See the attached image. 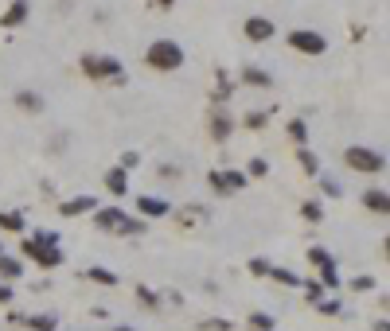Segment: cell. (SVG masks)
<instances>
[{
  "instance_id": "cell-1",
  "label": "cell",
  "mask_w": 390,
  "mask_h": 331,
  "mask_svg": "<svg viewBox=\"0 0 390 331\" xmlns=\"http://www.w3.org/2000/svg\"><path fill=\"white\" fill-rule=\"evenodd\" d=\"M24 258L36 261L39 269H59L62 265V249H59V234H47V230H39L24 242Z\"/></svg>"
},
{
  "instance_id": "cell-2",
  "label": "cell",
  "mask_w": 390,
  "mask_h": 331,
  "mask_svg": "<svg viewBox=\"0 0 390 331\" xmlns=\"http://www.w3.org/2000/svg\"><path fill=\"white\" fill-rule=\"evenodd\" d=\"M145 62L152 67V71H160V74H172V71H180L183 62H187V55H183V47L176 43V39H157V43H148Z\"/></svg>"
},
{
  "instance_id": "cell-3",
  "label": "cell",
  "mask_w": 390,
  "mask_h": 331,
  "mask_svg": "<svg viewBox=\"0 0 390 331\" xmlns=\"http://www.w3.org/2000/svg\"><path fill=\"white\" fill-rule=\"evenodd\" d=\"M82 74L94 82H125V67L113 55H82Z\"/></svg>"
},
{
  "instance_id": "cell-4",
  "label": "cell",
  "mask_w": 390,
  "mask_h": 331,
  "mask_svg": "<svg viewBox=\"0 0 390 331\" xmlns=\"http://www.w3.org/2000/svg\"><path fill=\"white\" fill-rule=\"evenodd\" d=\"M343 164L352 172H363V176H378V172H387V156L375 148H363V144H352V148H343Z\"/></svg>"
},
{
  "instance_id": "cell-5",
  "label": "cell",
  "mask_w": 390,
  "mask_h": 331,
  "mask_svg": "<svg viewBox=\"0 0 390 331\" xmlns=\"http://www.w3.org/2000/svg\"><path fill=\"white\" fill-rule=\"evenodd\" d=\"M207 183H211L215 195H234V191L250 187L246 172H234V168H215V172H207Z\"/></svg>"
},
{
  "instance_id": "cell-6",
  "label": "cell",
  "mask_w": 390,
  "mask_h": 331,
  "mask_svg": "<svg viewBox=\"0 0 390 331\" xmlns=\"http://www.w3.org/2000/svg\"><path fill=\"white\" fill-rule=\"evenodd\" d=\"M285 39H289V47L301 51V55H324V51H328V39L320 36V32H312V27H292Z\"/></svg>"
},
{
  "instance_id": "cell-7",
  "label": "cell",
  "mask_w": 390,
  "mask_h": 331,
  "mask_svg": "<svg viewBox=\"0 0 390 331\" xmlns=\"http://www.w3.org/2000/svg\"><path fill=\"white\" fill-rule=\"evenodd\" d=\"M242 32H246V39H250V43H269L277 27H273V20H269V16H246Z\"/></svg>"
},
{
  "instance_id": "cell-8",
  "label": "cell",
  "mask_w": 390,
  "mask_h": 331,
  "mask_svg": "<svg viewBox=\"0 0 390 331\" xmlns=\"http://www.w3.org/2000/svg\"><path fill=\"white\" fill-rule=\"evenodd\" d=\"M98 211V199L94 195H74V199L59 203V214L62 218H78V214H94Z\"/></svg>"
},
{
  "instance_id": "cell-9",
  "label": "cell",
  "mask_w": 390,
  "mask_h": 331,
  "mask_svg": "<svg viewBox=\"0 0 390 331\" xmlns=\"http://www.w3.org/2000/svg\"><path fill=\"white\" fill-rule=\"evenodd\" d=\"M27 16H32V0H12V4H8V12L0 16V27H8V32H12V27L24 24Z\"/></svg>"
},
{
  "instance_id": "cell-10",
  "label": "cell",
  "mask_w": 390,
  "mask_h": 331,
  "mask_svg": "<svg viewBox=\"0 0 390 331\" xmlns=\"http://www.w3.org/2000/svg\"><path fill=\"white\" fill-rule=\"evenodd\" d=\"M363 207H367V211H375V214H390V195H387V187H367V191H363Z\"/></svg>"
},
{
  "instance_id": "cell-11",
  "label": "cell",
  "mask_w": 390,
  "mask_h": 331,
  "mask_svg": "<svg viewBox=\"0 0 390 331\" xmlns=\"http://www.w3.org/2000/svg\"><path fill=\"white\" fill-rule=\"evenodd\" d=\"M137 211L145 214V218H164V214H172V207L164 199H157V195H141V199H137Z\"/></svg>"
},
{
  "instance_id": "cell-12",
  "label": "cell",
  "mask_w": 390,
  "mask_h": 331,
  "mask_svg": "<svg viewBox=\"0 0 390 331\" xmlns=\"http://www.w3.org/2000/svg\"><path fill=\"white\" fill-rule=\"evenodd\" d=\"M122 218H125L122 207H106V211L98 207V211H94V226H98V230H117V222H122Z\"/></svg>"
},
{
  "instance_id": "cell-13",
  "label": "cell",
  "mask_w": 390,
  "mask_h": 331,
  "mask_svg": "<svg viewBox=\"0 0 390 331\" xmlns=\"http://www.w3.org/2000/svg\"><path fill=\"white\" fill-rule=\"evenodd\" d=\"M102 183H106V191H110V195H125V191H129V172H125V168H110Z\"/></svg>"
},
{
  "instance_id": "cell-14",
  "label": "cell",
  "mask_w": 390,
  "mask_h": 331,
  "mask_svg": "<svg viewBox=\"0 0 390 331\" xmlns=\"http://www.w3.org/2000/svg\"><path fill=\"white\" fill-rule=\"evenodd\" d=\"M211 98H215V106H222V102H231V98H234L231 74L222 71V67H219V71H215V94H211Z\"/></svg>"
},
{
  "instance_id": "cell-15",
  "label": "cell",
  "mask_w": 390,
  "mask_h": 331,
  "mask_svg": "<svg viewBox=\"0 0 390 331\" xmlns=\"http://www.w3.org/2000/svg\"><path fill=\"white\" fill-rule=\"evenodd\" d=\"M0 277L4 281H20L24 277V261L12 258V253H0Z\"/></svg>"
},
{
  "instance_id": "cell-16",
  "label": "cell",
  "mask_w": 390,
  "mask_h": 331,
  "mask_svg": "<svg viewBox=\"0 0 390 331\" xmlns=\"http://www.w3.org/2000/svg\"><path fill=\"white\" fill-rule=\"evenodd\" d=\"M242 82L246 86H257V90H269V86H273V74L262 71V67H246V71H242Z\"/></svg>"
},
{
  "instance_id": "cell-17",
  "label": "cell",
  "mask_w": 390,
  "mask_h": 331,
  "mask_svg": "<svg viewBox=\"0 0 390 331\" xmlns=\"http://www.w3.org/2000/svg\"><path fill=\"white\" fill-rule=\"evenodd\" d=\"M86 281L102 284V288H113V284H117V273L106 269V265H90V269H86Z\"/></svg>"
},
{
  "instance_id": "cell-18",
  "label": "cell",
  "mask_w": 390,
  "mask_h": 331,
  "mask_svg": "<svg viewBox=\"0 0 390 331\" xmlns=\"http://www.w3.org/2000/svg\"><path fill=\"white\" fill-rule=\"evenodd\" d=\"M16 106L24 109V113H43V98H39L36 90H20V94H16Z\"/></svg>"
},
{
  "instance_id": "cell-19",
  "label": "cell",
  "mask_w": 390,
  "mask_h": 331,
  "mask_svg": "<svg viewBox=\"0 0 390 331\" xmlns=\"http://www.w3.org/2000/svg\"><path fill=\"white\" fill-rule=\"evenodd\" d=\"M234 133V121L227 117V113H215V117H211V137H215V141H227V137H231Z\"/></svg>"
},
{
  "instance_id": "cell-20",
  "label": "cell",
  "mask_w": 390,
  "mask_h": 331,
  "mask_svg": "<svg viewBox=\"0 0 390 331\" xmlns=\"http://www.w3.org/2000/svg\"><path fill=\"white\" fill-rule=\"evenodd\" d=\"M148 230V222L145 218H129V214H125L122 222H117V230H113V234H125V238H141Z\"/></svg>"
},
{
  "instance_id": "cell-21",
  "label": "cell",
  "mask_w": 390,
  "mask_h": 331,
  "mask_svg": "<svg viewBox=\"0 0 390 331\" xmlns=\"http://www.w3.org/2000/svg\"><path fill=\"white\" fill-rule=\"evenodd\" d=\"M0 230H4V234H24V214L20 211H4L0 214Z\"/></svg>"
},
{
  "instance_id": "cell-22",
  "label": "cell",
  "mask_w": 390,
  "mask_h": 331,
  "mask_svg": "<svg viewBox=\"0 0 390 331\" xmlns=\"http://www.w3.org/2000/svg\"><path fill=\"white\" fill-rule=\"evenodd\" d=\"M20 323H27L32 331H55V328H59V316H51V312H47V316H24Z\"/></svg>"
},
{
  "instance_id": "cell-23",
  "label": "cell",
  "mask_w": 390,
  "mask_h": 331,
  "mask_svg": "<svg viewBox=\"0 0 390 331\" xmlns=\"http://www.w3.org/2000/svg\"><path fill=\"white\" fill-rule=\"evenodd\" d=\"M269 281H277L281 288H301V277H297L292 269H281V265L277 269H269Z\"/></svg>"
},
{
  "instance_id": "cell-24",
  "label": "cell",
  "mask_w": 390,
  "mask_h": 331,
  "mask_svg": "<svg viewBox=\"0 0 390 331\" xmlns=\"http://www.w3.org/2000/svg\"><path fill=\"white\" fill-rule=\"evenodd\" d=\"M246 323H250V331H273V328H277V319L269 316V312H250Z\"/></svg>"
},
{
  "instance_id": "cell-25",
  "label": "cell",
  "mask_w": 390,
  "mask_h": 331,
  "mask_svg": "<svg viewBox=\"0 0 390 331\" xmlns=\"http://www.w3.org/2000/svg\"><path fill=\"white\" fill-rule=\"evenodd\" d=\"M137 300H141L145 308H152V312H160V304H164V300H160V293H152L148 284H137Z\"/></svg>"
},
{
  "instance_id": "cell-26",
  "label": "cell",
  "mask_w": 390,
  "mask_h": 331,
  "mask_svg": "<svg viewBox=\"0 0 390 331\" xmlns=\"http://www.w3.org/2000/svg\"><path fill=\"white\" fill-rule=\"evenodd\" d=\"M285 129H289V137H292V141H297V144H301V148H305V144H308V125H305V121H301V117H292L289 125H285Z\"/></svg>"
},
{
  "instance_id": "cell-27",
  "label": "cell",
  "mask_w": 390,
  "mask_h": 331,
  "mask_svg": "<svg viewBox=\"0 0 390 331\" xmlns=\"http://www.w3.org/2000/svg\"><path fill=\"white\" fill-rule=\"evenodd\" d=\"M297 160H301V168H305L308 176H320V160H317V152H312V148H301V152H297Z\"/></svg>"
},
{
  "instance_id": "cell-28",
  "label": "cell",
  "mask_w": 390,
  "mask_h": 331,
  "mask_svg": "<svg viewBox=\"0 0 390 331\" xmlns=\"http://www.w3.org/2000/svg\"><path fill=\"white\" fill-rule=\"evenodd\" d=\"M308 261H312L317 269H324V265H336V258H332L324 246H312V249H308Z\"/></svg>"
},
{
  "instance_id": "cell-29",
  "label": "cell",
  "mask_w": 390,
  "mask_h": 331,
  "mask_svg": "<svg viewBox=\"0 0 390 331\" xmlns=\"http://www.w3.org/2000/svg\"><path fill=\"white\" fill-rule=\"evenodd\" d=\"M301 214H305L308 222H324V207H320L317 199H308V203H301Z\"/></svg>"
},
{
  "instance_id": "cell-30",
  "label": "cell",
  "mask_w": 390,
  "mask_h": 331,
  "mask_svg": "<svg viewBox=\"0 0 390 331\" xmlns=\"http://www.w3.org/2000/svg\"><path fill=\"white\" fill-rule=\"evenodd\" d=\"M301 288H305L308 304H320V300H324V284L320 281H301Z\"/></svg>"
},
{
  "instance_id": "cell-31",
  "label": "cell",
  "mask_w": 390,
  "mask_h": 331,
  "mask_svg": "<svg viewBox=\"0 0 390 331\" xmlns=\"http://www.w3.org/2000/svg\"><path fill=\"white\" fill-rule=\"evenodd\" d=\"M266 121H269V109H254V113H246V129H266Z\"/></svg>"
},
{
  "instance_id": "cell-32",
  "label": "cell",
  "mask_w": 390,
  "mask_h": 331,
  "mask_svg": "<svg viewBox=\"0 0 390 331\" xmlns=\"http://www.w3.org/2000/svg\"><path fill=\"white\" fill-rule=\"evenodd\" d=\"M320 284H324V288H336V284H340V273H336V265H324V269H320Z\"/></svg>"
},
{
  "instance_id": "cell-33",
  "label": "cell",
  "mask_w": 390,
  "mask_h": 331,
  "mask_svg": "<svg viewBox=\"0 0 390 331\" xmlns=\"http://www.w3.org/2000/svg\"><path fill=\"white\" fill-rule=\"evenodd\" d=\"M266 172H269V164L262 160V156H254V160H250V168H246V179H250V176H254V179H262Z\"/></svg>"
},
{
  "instance_id": "cell-34",
  "label": "cell",
  "mask_w": 390,
  "mask_h": 331,
  "mask_svg": "<svg viewBox=\"0 0 390 331\" xmlns=\"http://www.w3.org/2000/svg\"><path fill=\"white\" fill-rule=\"evenodd\" d=\"M317 312H320V316H340L343 308H340V300H328V296H324V300L317 304Z\"/></svg>"
},
{
  "instance_id": "cell-35",
  "label": "cell",
  "mask_w": 390,
  "mask_h": 331,
  "mask_svg": "<svg viewBox=\"0 0 390 331\" xmlns=\"http://www.w3.org/2000/svg\"><path fill=\"white\" fill-rule=\"evenodd\" d=\"M269 269H273V265H269L266 258H250V273H254V277H269Z\"/></svg>"
},
{
  "instance_id": "cell-36",
  "label": "cell",
  "mask_w": 390,
  "mask_h": 331,
  "mask_svg": "<svg viewBox=\"0 0 390 331\" xmlns=\"http://www.w3.org/2000/svg\"><path fill=\"white\" fill-rule=\"evenodd\" d=\"M375 277H367V273H363V277H355V281H352V288H355V293H371V288H375Z\"/></svg>"
},
{
  "instance_id": "cell-37",
  "label": "cell",
  "mask_w": 390,
  "mask_h": 331,
  "mask_svg": "<svg viewBox=\"0 0 390 331\" xmlns=\"http://www.w3.org/2000/svg\"><path fill=\"white\" fill-rule=\"evenodd\" d=\"M320 187H324V195H328V199H340V195H343V187L336 183V179H324Z\"/></svg>"
},
{
  "instance_id": "cell-38",
  "label": "cell",
  "mask_w": 390,
  "mask_h": 331,
  "mask_svg": "<svg viewBox=\"0 0 390 331\" xmlns=\"http://www.w3.org/2000/svg\"><path fill=\"white\" fill-rule=\"evenodd\" d=\"M203 331H231V319H203Z\"/></svg>"
},
{
  "instance_id": "cell-39",
  "label": "cell",
  "mask_w": 390,
  "mask_h": 331,
  "mask_svg": "<svg viewBox=\"0 0 390 331\" xmlns=\"http://www.w3.org/2000/svg\"><path fill=\"white\" fill-rule=\"evenodd\" d=\"M137 164H141V156H137V152H125V156H122V164H117V168H125V172H133Z\"/></svg>"
},
{
  "instance_id": "cell-40",
  "label": "cell",
  "mask_w": 390,
  "mask_h": 331,
  "mask_svg": "<svg viewBox=\"0 0 390 331\" xmlns=\"http://www.w3.org/2000/svg\"><path fill=\"white\" fill-rule=\"evenodd\" d=\"M0 304H12V284L0 281Z\"/></svg>"
},
{
  "instance_id": "cell-41",
  "label": "cell",
  "mask_w": 390,
  "mask_h": 331,
  "mask_svg": "<svg viewBox=\"0 0 390 331\" xmlns=\"http://www.w3.org/2000/svg\"><path fill=\"white\" fill-rule=\"evenodd\" d=\"M148 4H152V8H160V12H168V8L176 4V0H148Z\"/></svg>"
},
{
  "instance_id": "cell-42",
  "label": "cell",
  "mask_w": 390,
  "mask_h": 331,
  "mask_svg": "<svg viewBox=\"0 0 390 331\" xmlns=\"http://www.w3.org/2000/svg\"><path fill=\"white\" fill-rule=\"evenodd\" d=\"M113 331H133V328H113Z\"/></svg>"
},
{
  "instance_id": "cell-43",
  "label": "cell",
  "mask_w": 390,
  "mask_h": 331,
  "mask_svg": "<svg viewBox=\"0 0 390 331\" xmlns=\"http://www.w3.org/2000/svg\"><path fill=\"white\" fill-rule=\"evenodd\" d=\"M0 253H4V246H0Z\"/></svg>"
}]
</instances>
